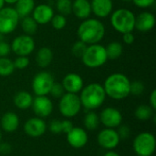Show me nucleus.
<instances>
[{
  "mask_svg": "<svg viewBox=\"0 0 156 156\" xmlns=\"http://www.w3.org/2000/svg\"><path fill=\"white\" fill-rule=\"evenodd\" d=\"M100 122L106 127L111 129L118 128L122 122V112L113 107H107L101 111L99 115Z\"/></svg>",
  "mask_w": 156,
  "mask_h": 156,
  "instance_id": "nucleus-12",
  "label": "nucleus"
},
{
  "mask_svg": "<svg viewBox=\"0 0 156 156\" xmlns=\"http://www.w3.org/2000/svg\"><path fill=\"white\" fill-rule=\"evenodd\" d=\"M130 85L131 81L126 75L116 72L108 76L102 86L106 96L121 101L130 95Z\"/></svg>",
  "mask_w": 156,
  "mask_h": 156,
  "instance_id": "nucleus-1",
  "label": "nucleus"
},
{
  "mask_svg": "<svg viewBox=\"0 0 156 156\" xmlns=\"http://www.w3.org/2000/svg\"><path fill=\"white\" fill-rule=\"evenodd\" d=\"M103 156H121L118 153H116V152H114V151H112V150H111V151H108V152H106Z\"/></svg>",
  "mask_w": 156,
  "mask_h": 156,
  "instance_id": "nucleus-44",
  "label": "nucleus"
},
{
  "mask_svg": "<svg viewBox=\"0 0 156 156\" xmlns=\"http://www.w3.org/2000/svg\"><path fill=\"white\" fill-rule=\"evenodd\" d=\"M35 7L34 0H17L15 4V9L20 18L30 16Z\"/></svg>",
  "mask_w": 156,
  "mask_h": 156,
  "instance_id": "nucleus-24",
  "label": "nucleus"
},
{
  "mask_svg": "<svg viewBox=\"0 0 156 156\" xmlns=\"http://www.w3.org/2000/svg\"><path fill=\"white\" fill-rule=\"evenodd\" d=\"M107 55L105 47L102 45L93 44L88 45L84 54L81 57L82 63L90 69H97L103 66L107 62Z\"/></svg>",
  "mask_w": 156,
  "mask_h": 156,
  "instance_id": "nucleus-5",
  "label": "nucleus"
},
{
  "mask_svg": "<svg viewBox=\"0 0 156 156\" xmlns=\"http://www.w3.org/2000/svg\"><path fill=\"white\" fill-rule=\"evenodd\" d=\"M87 47H88L87 44H85L84 42L79 40V41H77V42H75V43L73 44V46H72V48H71V52H72L73 56L81 58V57H82V55L84 54V52H85Z\"/></svg>",
  "mask_w": 156,
  "mask_h": 156,
  "instance_id": "nucleus-32",
  "label": "nucleus"
},
{
  "mask_svg": "<svg viewBox=\"0 0 156 156\" xmlns=\"http://www.w3.org/2000/svg\"><path fill=\"white\" fill-rule=\"evenodd\" d=\"M105 50H106L107 58L111 60H115L122 56L123 52V47L120 42L113 41V42H111L105 48Z\"/></svg>",
  "mask_w": 156,
  "mask_h": 156,
  "instance_id": "nucleus-25",
  "label": "nucleus"
},
{
  "mask_svg": "<svg viewBox=\"0 0 156 156\" xmlns=\"http://www.w3.org/2000/svg\"><path fill=\"white\" fill-rule=\"evenodd\" d=\"M149 105L155 111L156 110V90H154L150 95V99H149Z\"/></svg>",
  "mask_w": 156,
  "mask_h": 156,
  "instance_id": "nucleus-43",
  "label": "nucleus"
},
{
  "mask_svg": "<svg viewBox=\"0 0 156 156\" xmlns=\"http://www.w3.org/2000/svg\"><path fill=\"white\" fill-rule=\"evenodd\" d=\"M154 112V110L150 105L141 104L135 109L134 115L137 120L141 122H146L153 117Z\"/></svg>",
  "mask_w": 156,
  "mask_h": 156,
  "instance_id": "nucleus-26",
  "label": "nucleus"
},
{
  "mask_svg": "<svg viewBox=\"0 0 156 156\" xmlns=\"http://www.w3.org/2000/svg\"><path fill=\"white\" fill-rule=\"evenodd\" d=\"M4 2L9 5H15L17 2V0H4Z\"/></svg>",
  "mask_w": 156,
  "mask_h": 156,
  "instance_id": "nucleus-45",
  "label": "nucleus"
},
{
  "mask_svg": "<svg viewBox=\"0 0 156 156\" xmlns=\"http://www.w3.org/2000/svg\"><path fill=\"white\" fill-rule=\"evenodd\" d=\"M61 84L65 90V92L74 94H78L79 92H80V90L84 87V81L82 78L79 74L73 72L67 74L64 77Z\"/></svg>",
  "mask_w": 156,
  "mask_h": 156,
  "instance_id": "nucleus-16",
  "label": "nucleus"
},
{
  "mask_svg": "<svg viewBox=\"0 0 156 156\" xmlns=\"http://www.w3.org/2000/svg\"><path fill=\"white\" fill-rule=\"evenodd\" d=\"M133 147L137 156H152L156 148L155 137L149 132L141 133L134 138Z\"/></svg>",
  "mask_w": 156,
  "mask_h": 156,
  "instance_id": "nucleus-6",
  "label": "nucleus"
},
{
  "mask_svg": "<svg viewBox=\"0 0 156 156\" xmlns=\"http://www.w3.org/2000/svg\"><path fill=\"white\" fill-rule=\"evenodd\" d=\"M2 141V133H1V130H0V143Z\"/></svg>",
  "mask_w": 156,
  "mask_h": 156,
  "instance_id": "nucleus-47",
  "label": "nucleus"
},
{
  "mask_svg": "<svg viewBox=\"0 0 156 156\" xmlns=\"http://www.w3.org/2000/svg\"><path fill=\"white\" fill-rule=\"evenodd\" d=\"M15 69H24L29 65V58L27 56H17L16 58L13 61Z\"/></svg>",
  "mask_w": 156,
  "mask_h": 156,
  "instance_id": "nucleus-35",
  "label": "nucleus"
},
{
  "mask_svg": "<svg viewBox=\"0 0 156 156\" xmlns=\"http://www.w3.org/2000/svg\"><path fill=\"white\" fill-rule=\"evenodd\" d=\"M144 84L142 81L139 80H134L133 82H131L130 85V94L135 95V96H139L142 95L144 91Z\"/></svg>",
  "mask_w": 156,
  "mask_h": 156,
  "instance_id": "nucleus-33",
  "label": "nucleus"
},
{
  "mask_svg": "<svg viewBox=\"0 0 156 156\" xmlns=\"http://www.w3.org/2000/svg\"><path fill=\"white\" fill-rule=\"evenodd\" d=\"M53 59V52L49 48L43 47L39 48L36 55V62L38 67L45 69L50 65Z\"/></svg>",
  "mask_w": 156,
  "mask_h": 156,
  "instance_id": "nucleus-23",
  "label": "nucleus"
},
{
  "mask_svg": "<svg viewBox=\"0 0 156 156\" xmlns=\"http://www.w3.org/2000/svg\"><path fill=\"white\" fill-rule=\"evenodd\" d=\"M120 141L121 139L115 129L105 128L101 130L97 136V142L99 145L108 151L115 149L119 145Z\"/></svg>",
  "mask_w": 156,
  "mask_h": 156,
  "instance_id": "nucleus-11",
  "label": "nucleus"
},
{
  "mask_svg": "<svg viewBox=\"0 0 156 156\" xmlns=\"http://www.w3.org/2000/svg\"><path fill=\"white\" fill-rule=\"evenodd\" d=\"M133 4L140 8H147L152 6L155 0H133Z\"/></svg>",
  "mask_w": 156,
  "mask_h": 156,
  "instance_id": "nucleus-39",
  "label": "nucleus"
},
{
  "mask_svg": "<svg viewBox=\"0 0 156 156\" xmlns=\"http://www.w3.org/2000/svg\"><path fill=\"white\" fill-rule=\"evenodd\" d=\"M11 51V48H10V45L4 41V40H1L0 41V58H3V57H6Z\"/></svg>",
  "mask_w": 156,
  "mask_h": 156,
  "instance_id": "nucleus-38",
  "label": "nucleus"
},
{
  "mask_svg": "<svg viewBox=\"0 0 156 156\" xmlns=\"http://www.w3.org/2000/svg\"><path fill=\"white\" fill-rule=\"evenodd\" d=\"M111 24L121 34L133 32L135 27V15L126 8L117 9L111 14Z\"/></svg>",
  "mask_w": 156,
  "mask_h": 156,
  "instance_id": "nucleus-4",
  "label": "nucleus"
},
{
  "mask_svg": "<svg viewBox=\"0 0 156 156\" xmlns=\"http://www.w3.org/2000/svg\"><path fill=\"white\" fill-rule=\"evenodd\" d=\"M122 40L125 44L127 45H132L135 38H134V36L133 34V32H128V33H124L122 34Z\"/></svg>",
  "mask_w": 156,
  "mask_h": 156,
  "instance_id": "nucleus-41",
  "label": "nucleus"
},
{
  "mask_svg": "<svg viewBox=\"0 0 156 156\" xmlns=\"http://www.w3.org/2000/svg\"><path fill=\"white\" fill-rule=\"evenodd\" d=\"M91 13L97 17L104 18L110 16L112 12V0H91L90 1Z\"/></svg>",
  "mask_w": 156,
  "mask_h": 156,
  "instance_id": "nucleus-19",
  "label": "nucleus"
},
{
  "mask_svg": "<svg viewBox=\"0 0 156 156\" xmlns=\"http://www.w3.org/2000/svg\"><path fill=\"white\" fill-rule=\"evenodd\" d=\"M12 151V147L7 143H0V154H8Z\"/></svg>",
  "mask_w": 156,
  "mask_h": 156,
  "instance_id": "nucleus-42",
  "label": "nucleus"
},
{
  "mask_svg": "<svg viewBox=\"0 0 156 156\" xmlns=\"http://www.w3.org/2000/svg\"><path fill=\"white\" fill-rule=\"evenodd\" d=\"M53 16V8L47 4H40L38 5H35L32 11V17L37 23V25H46L49 23Z\"/></svg>",
  "mask_w": 156,
  "mask_h": 156,
  "instance_id": "nucleus-17",
  "label": "nucleus"
},
{
  "mask_svg": "<svg viewBox=\"0 0 156 156\" xmlns=\"http://www.w3.org/2000/svg\"><path fill=\"white\" fill-rule=\"evenodd\" d=\"M55 82L54 77L48 71L38 72L32 80V90L37 96H47Z\"/></svg>",
  "mask_w": 156,
  "mask_h": 156,
  "instance_id": "nucleus-9",
  "label": "nucleus"
},
{
  "mask_svg": "<svg viewBox=\"0 0 156 156\" xmlns=\"http://www.w3.org/2000/svg\"><path fill=\"white\" fill-rule=\"evenodd\" d=\"M49 94L53 98L60 99L65 94V90H64L62 84L61 83H58V82H54L53 85H52V87H51V89H50Z\"/></svg>",
  "mask_w": 156,
  "mask_h": 156,
  "instance_id": "nucleus-34",
  "label": "nucleus"
},
{
  "mask_svg": "<svg viewBox=\"0 0 156 156\" xmlns=\"http://www.w3.org/2000/svg\"><path fill=\"white\" fill-rule=\"evenodd\" d=\"M36 44L34 38L29 35H20L14 38L11 43V50L16 56H28L35 49Z\"/></svg>",
  "mask_w": 156,
  "mask_h": 156,
  "instance_id": "nucleus-10",
  "label": "nucleus"
},
{
  "mask_svg": "<svg viewBox=\"0 0 156 156\" xmlns=\"http://www.w3.org/2000/svg\"><path fill=\"white\" fill-rule=\"evenodd\" d=\"M66 135L68 144L75 149L83 148L89 140L86 130L80 127H73V129Z\"/></svg>",
  "mask_w": 156,
  "mask_h": 156,
  "instance_id": "nucleus-15",
  "label": "nucleus"
},
{
  "mask_svg": "<svg viewBox=\"0 0 156 156\" xmlns=\"http://www.w3.org/2000/svg\"><path fill=\"white\" fill-rule=\"evenodd\" d=\"M79 39L87 45L98 44L105 35V27L96 18H87L79 26L77 31Z\"/></svg>",
  "mask_w": 156,
  "mask_h": 156,
  "instance_id": "nucleus-2",
  "label": "nucleus"
},
{
  "mask_svg": "<svg viewBox=\"0 0 156 156\" xmlns=\"http://www.w3.org/2000/svg\"><path fill=\"white\" fill-rule=\"evenodd\" d=\"M155 26V16L151 12H142L135 16V27L141 32H149Z\"/></svg>",
  "mask_w": 156,
  "mask_h": 156,
  "instance_id": "nucleus-18",
  "label": "nucleus"
},
{
  "mask_svg": "<svg viewBox=\"0 0 156 156\" xmlns=\"http://www.w3.org/2000/svg\"><path fill=\"white\" fill-rule=\"evenodd\" d=\"M0 125L5 133H14L19 126V117L13 112H7L2 116Z\"/></svg>",
  "mask_w": 156,
  "mask_h": 156,
  "instance_id": "nucleus-20",
  "label": "nucleus"
},
{
  "mask_svg": "<svg viewBox=\"0 0 156 156\" xmlns=\"http://www.w3.org/2000/svg\"><path fill=\"white\" fill-rule=\"evenodd\" d=\"M72 13L80 19H87L91 14L90 0H74L72 2Z\"/></svg>",
  "mask_w": 156,
  "mask_h": 156,
  "instance_id": "nucleus-21",
  "label": "nucleus"
},
{
  "mask_svg": "<svg viewBox=\"0 0 156 156\" xmlns=\"http://www.w3.org/2000/svg\"><path fill=\"white\" fill-rule=\"evenodd\" d=\"M122 1H123V2H131L133 0H122Z\"/></svg>",
  "mask_w": 156,
  "mask_h": 156,
  "instance_id": "nucleus-48",
  "label": "nucleus"
},
{
  "mask_svg": "<svg viewBox=\"0 0 156 156\" xmlns=\"http://www.w3.org/2000/svg\"><path fill=\"white\" fill-rule=\"evenodd\" d=\"M48 130L53 133V134H59L62 133L61 129V121L58 119H54L50 122L48 125Z\"/></svg>",
  "mask_w": 156,
  "mask_h": 156,
  "instance_id": "nucleus-36",
  "label": "nucleus"
},
{
  "mask_svg": "<svg viewBox=\"0 0 156 156\" xmlns=\"http://www.w3.org/2000/svg\"><path fill=\"white\" fill-rule=\"evenodd\" d=\"M20 25L24 33L29 36H32L33 34L36 33L37 29V26H38L37 23L34 20V18L30 16L22 17L20 21Z\"/></svg>",
  "mask_w": 156,
  "mask_h": 156,
  "instance_id": "nucleus-28",
  "label": "nucleus"
},
{
  "mask_svg": "<svg viewBox=\"0 0 156 156\" xmlns=\"http://www.w3.org/2000/svg\"><path fill=\"white\" fill-rule=\"evenodd\" d=\"M50 23H51L52 27L55 29L60 30V29H63L66 27V25H67V19H66V16H65L60 15V14H57V15H54L53 16V17L50 20Z\"/></svg>",
  "mask_w": 156,
  "mask_h": 156,
  "instance_id": "nucleus-31",
  "label": "nucleus"
},
{
  "mask_svg": "<svg viewBox=\"0 0 156 156\" xmlns=\"http://www.w3.org/2000/svg\"><path fill=\"white\" fill-rule=\"evenodd\" d=\"M47 131L46 122L39 117L29 118L24 124L25 133L32 138H38L42 136Z\"/></svg>",
  "mask_w": 156,
  "mask_h": 156,
  "instance_id": "nucleus-14",
  "label": "nucleus"
},
{
  "mask_svg": "<svg viewBox=\"0 0 156 156\" xmlns=\"http://www.w3.org/2000/svg\"><path fill=\"white\" fill-rule=\"evenodd\" d=\"M56 7L58 14L63 16H69L72 13V1L71 0H57Z\"/></svg>",
  "mask_w": 156,
  "mask_h": 156,
  "instance_id": "nucleus-30",
  "label": "nucleus"
},
{
  "mask_svg": "<svg viewBox=\"0 0 156 156\" xmlns=\"http://www.w3.org/2000/svg\"><path fill=\"white\" fill-rule=\"evenodd\" d=\"M117 133L120 139H127L131 135V129L127 125H120L117 130Z\"/></svg>",
  "mask_w": 156,
  "mask_h": 156,
  "instance_id": "nucleus-37",
  "label": "nucleus"
},
{
  "mask_svg": "<svg viewBox=\"0 0 156 156\" xmlns=\"http://www.w3.org/2000/svg\"><path fill=\"white\" fill-rule=\"evenodd\" d=\"M32 110L37 117L47 118L53 112V103L52 101L48 96H37L33 99Z\"/></svg>",
  "mask_w": 156,
  "mask_h": 156,
  "instance_id": "nucleus-13",
  "label": "nucleus"
},
{
  "mask_svg": "<svg viewBox=\"0 0 156 156\" xmlns=\"http://www.w3.org/2000/svg\"><path fill=\"white\" fill-rule=\"evenodd\" d=\"M105 99L106 93L103 86L99 83L88 84L80 90V100L81 105L89 111H93L100 108L104 103Z\"/></svg>",
  "mask_w": 156,
  "mask_h": 156,
  "instance_id": "nucleus-3",
  "label": "nucleus"
},
{
  "mask_svg": "<svg viewBox=\"0 0 156 156\" xmlns=\"http://www.w3.org/2000/svg\"><path fill=\"white\" fill-rule=\"evenodd\" d=\"M20 17L16 9L10 6H4L0 9V33L7 35L15 31Z\"/></svg>",
  "mask_w": 156,
  "mask_h": 156,
  "instance_id": "nucleus-8",
  "label": "nucleus"
},
{
  "mask_svg": "<svg viewBox=\"0 0 156 156\" xmlns=\"http://www.w3.org/2000/svg\"><path fill=\"white\" fill-rule=\"evenodd\" d=\"M15 66L13 61L6 58V57H3L0 58V76L1 77H7L10 76L14 70H15Z\"/></svg>",
  "mask_w": 156,
  "mask_h": 156,
  "instance_id": "nucleus-29",
  "label": "nucleus"
},
{
  "mask_svg": "<svg viewBox=\"0 0 156 156\" xmlns=\"http://www.w3.org/2000/svg\"><path fill=\"white\" fill-rule=\"evenodd\" d=\"M81 107L82 105L78 94L65 92V94L59 99L58 110L62 116L66 118L69 119L78 115Z\"/></svg>",
  "mask_w": 156,
  "mask_h": 156,
  "instance_id": "nucleus-7",
  "label": "nucleus"
},
{
  "mask_svg": "<svg viewBox=\"0 0 156 156\" xmlns=\"http://www.w3.org/2000/svg\"><path fill=\"white\" fill-rule=\"evenodd\" d=\"M100 117L95 112L90 111L83 119V124L84 127L89 131H95L98 129L100 125Z\"/></svg>",
  "mask_w": 156,
  "mask_h": 156,
  "instance_id": "nucleus-27",
  "label": "nucleus"
},
{
  "mask_svg": "<svg viewBox=\"0 0 156 156\" xmlns=\"http://www.w3.org/2000/svg\"><path fill=\"white\" fill-rule=\"evenodd\" d=\"M4 5H5V2H4V0H0V9L4 7Z\"/></svg>",
  "mask_w": 156,
  "mask_h": 156,
  "instance_id": "nucleus-46",
  "label": "nucleus"
},
{
  "mask_svg": "<svg viewBox=\"0 0 156 156\" xmlns=\"http://www.w3.org/2000/svg\"><path fill=\"white\" fill-rule=\"evenodd\" d=\"M33 99V96L28 91L21 90L15 95L14 104L19 110H27L31 108Z\"/></svg>",
  "mask_w": 156,
  "mask_h": 156,
  "instance_id": "nucleus-22",
  "label": "nucleus"
},
{
  "mask_svg": "<svg viewBox=\"0 0 156 156\" xmlns=\"http://www.w3.org/2000/svg\"><path fill=\"white\" fill-rule=\"evenodd\" d=\"M73 123L69 121V120H63L61 121V129H62V133L67 134L69 133L72 129H73Z\"/></svg>",
  "mask_w": 156,
  "mask_h": 156,
  "instance_id": "nucleus-40",
  "label": "nucleus"
}]
</instances>
